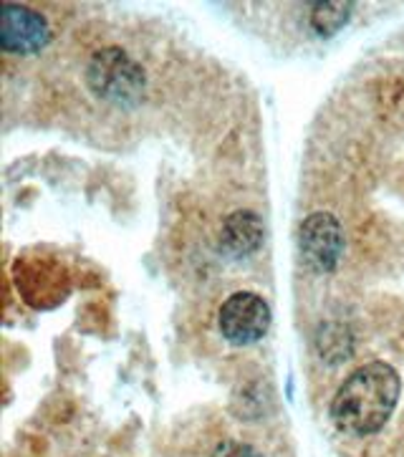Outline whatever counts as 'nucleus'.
Here are the masks:
<instances>
[{"mask_svg":"<svg viewBox=\"0 0 404 457\" xmlns=\"http://www.w3.org/2000/svg\"><path fill=\"white\" fill-rule=\"evenodd\" d=\"M402 395V379L387 361L354 369L331 399L334 425L354 437L376 435L392 420Z\"/></svg>","mask_w":404,"mask_h":457,"instance_id":"obj_1","label":"nucleus"},{"mask_svg":"<svg viewBox=\"0 0 404 457\" xmlns=\"http://www.w3.org/2000/svg\"><path fill=\"white\" fill-rule=\"evenodd\" d=\"M87 84L99 99L124 109L142 102L147 89L142 66L117 46L102 48L91 56L87 66Z\"/></svg>","mask_w":404,"mask_h":457,"instance_id":"obj_2","label":"nucleus"},{"mask_svg":"<svg viewBox=\"0 0 404 457\" xmlns=\"http://www.w3.org/2000/svg\"><path fill=\"white\" fill-rule=\"evenodd\" d=\"M220 334L235 346L255 344L260 341L270 328V309L263 301V295L240 291L233 294L220 309L218 316Z\"/></svg>","mask_w":404,"mask_h":457,"instance_id":"obj_3","label":"nucleus"},{"mask_svg":"<svg viewBox=\"0 0 404 457\" xmlns=\"http://www.w3.org/2000/svg\"><path fill=\"white\" fill-rule=\"evenodd\" d=\"M303 263L316 273H331L339 266L344 253V230L342 222L331 212H314L301 225L299 236Z\"/></svg>","mask_w":404,"mask_h":457,"instance_id":"obj_4","label":"nucleus"},{"mask_svg":"<svg viewBox=\"0 0 404 457\" xmlns=\"http://www.w3.org/2000/svg\"><path fill=\"white\" fill-rule=\"evenodd\" d=\"M48 41H51V29H48L44 15L30 11L29 5L3 3V13H0L3 51L18 54V56H30V54H38L41 48H45Z\"/></svg>","mask_w":404,"mask_h":457,"instance_id":"obj_5","label":"nucleus"},{"mask_svg":"<svg viewBox=\"0 0 404 457\" xmlns=\"http://www.w3.org/2000/svg\"><path fill=\"white\" fill-rule=\"evenodd\" d=\"M263 243V222L255 212L240 210L233 212L223 225V248L230 255H248Z\"/></svg>","mask_w":404,"mask_h":457,"instance_id":"obj_6","label":"nucleus"},{"mask_svg":"<svg viewBox=\"0 0 404 457\" xmlns=\"http://www.w3.org/2000/svg\"><path fill=\"white\" fill-rule=\"evenodd\" d=\"M354 3H314L311 5V26L318 36H334L349 21Z\"/></svg>","mask_w":404,"mask_h":457,"instance_id":"obj_7","label":"nucleus"},{"mask_svg":"<svg viewBox=\"0 0 404 457\" xmlns=\"http://www.w3.org/2000/svg\"><path fill=\"white\" fill-rule=\"evenodd\" d=\"M210 457H258L255 450L248 443H240V440H227V443L218 445L215 453Z\"/></svg>","mask_w":404,"mask_h":457,"instance_id":"obj_8","label":"nucleus"}]
</instances>
